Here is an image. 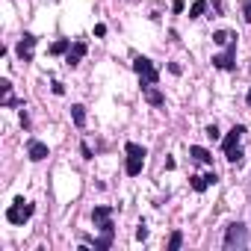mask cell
<instances>
[{
  "instance_id": "d6986e66",
  "label": "cell",
  "mask_w": 251,
  "mask_h": 251,
  "mask_svg": "<svg viewBox=\"0 0 251 251\" xmlns=\"http://www.w3.org/2000/svg\"><path fill=\"white\" fill-rule=\"evenodd\" d=\"M189 186H192L195 192H204L210 183H207V177H201V175H192V177H189Z\"/></svg>"
},
{
  "instance_id": "d4e9b609",
  "label": "cell",
  "mask_w": 251,
  "mask_h": 251,
  "mask_svg": "<svg viewBox=\"0 0 251 251\" xmlns=\"http://www.w3.org/2000/svg\"><path fill=\"white\" fill-rule=\"evenodd\" d=\"M80 154H83V157H86V160H92V148H89V145H86V142H83V145H80Z\"/></svg>"
},
{
  "instance_id": "603a6c76",
  "label": "cell",
  "mask_w": 251,
  "mask_h": 251,
  "mask_svg": "<svg viewBox=\"0 0 251 251\" xmlns=\"http://www.w3.org/2000/svg\"><path fill=\"white\" fill-rule=\"evenodd\" d=\"M204 133H207V136H210V139H213V142H216V139H219V127H216V124H210V127H207V130H204Z\"/></svg>"
},
{
  "instance_id": "44dd1931",
  "label": "cell",
  "mask_w": 251,
  "mask_h": 251,
  "mask_svg": "<svg viewBox=\"0 0 251 251\" xmlns=\"http://www.w3.org/2000/svg\"><path fill=\"white\" fill-rule=\"evenodd\" d=\"M180 245H183V233H180V230H175V233H172V239H169V251H177Z\"/></svg>"
},
{
  "instance_id": "8992f818",
  "label": "cell",
  "mask_w": 251,
  "mask_h": 251,
  "mask_svg": "<svg viewBox=\"0 0 251 251\" xmlns=\"http://www.w3.org/2000/svg\"><path fill=\"white\" fill-rule=\"evenodd\" d=\"M15 53H18L21 62H33V53H36V36H33V33H24L21 42H18V48H15Z\"/></svg>"
},
{
  "instance_id": "52a82bcc",
  "label": "cell",
  "mask_w": 251,
  "mask_h": 251,
  "mask_svg": "<svg viewBox=\"0 0 251 251\" xmlns=\"http://www.w3.org/2000/svg\"><path fill=\"white\" fill-rule=\"evenodd\" d=\"M98 227H100V236L95 239V251H106V248L112 245V236H115V225L106 219V222H103V225H98Z\"/></svg>"
},
{
  "instance_id": "5b68a950",
  "label": "cell",
  "mask_w": 251,
  "mask_h": 251,
  "mask_svg": "<svg viewBox=\"0 0 251 251\" xmlns=\"http://www.w3.org/2000/svg\"><path fill=\"white\" fill-rule=\"evenodd\" d=\"M213 65H216L219 71H233V68H236V42H230L222 53H216V56H213Z\"/></svg>"
},
{
  "instance_id": "6da1fadb",
  "label": "cell",
  "mask_w": 251,
  "mask_h": 251,
  "mask_svg": "<svg viewBox=\"0 0 251 251\" xmlns=\"http://www.w3.org/2000/svg\"><path fill=\"white\" fill-rule=\"evenodd\" d=\"M124 154H127V163H124V172H127L130 177H136L139 172H142V166H145V148L142 145H136V142H127L124 145Z\"/></svg>"
},
{
  "instance_id": "e0dca14e",
  "label": "cell",
  "mask_w": 251,
  "mask_h": 251,
  "mask_svg": "<svg viewBox=\"0 0 251 251\" xmlns=\"http://www.w3.org/2000/svg\"><path fill=\"white\" fill-rule=\"evenodd\" d=\"M68 50H71V39H59V42H53V45H50V53H53V56L68 53Z\"/></svg>"
},
{
  "instance_id": "9c48e42d",
  "label": "cell",
  "mask_w": 251,
  "mask_h": 251,
  "mask_svg": "<svg viewBox=\"0 0 251 251\" xmlns=\"http://www.w3.org/2000/svg\"><path fill=\"white\" fill-rule=\"evenodd\" d=\"M27 154H30L33 163H42V160L48 157V145L39 142V139H30V142H27Z\"/></svg>"
},
{
  "instance_id": "ba28073f",
  "label": "cell",
  "mask_w": 251,
  "mask_h": 251,
  "mask_svg": "<svg viewBox=\"0 0 251 251\" xmlns=\"http://www.w3.org/2000/svg\"><path fill=\"white\" fill-rule=\"evenodd\" d=\"M86 50H89V48H86V42H74V45H71V50L65 53V65H68V68H77V65H80V59L86 56Z\"/></svg>"
},
{
  "instance_id": "484cf974",
  "label": "cell",
  "mask_w": 251,
  "mask_h": 251,
  "mask_svg": "<svg viewBox=\"0 0 251 251\" xmlns=\"http://www.w3.org/2000/svg\"><path fill=\"white\" fill-rule=\"evenodd\" d=\"M204 177H207V183H210V186H213V183H216V180H219V175H216V172H207V175H204Z\"/></svg>"
},
{
  "instance_id": "7402d4cb",
  "label": "cell",
  "mask_w": 251,
  "mask_h": 251,
  "mask_svg": "<svg viewBox=\"0 0 251 251\" xmlns=\"http://www.w3.org/2000/svg\"><path fill=\"white\" fill-rule=\"evenodd\" d=\"M136 239H139V242H145V239H148V227H145V222H139V225H136Z\"/></svg>"
},
{
  "instance_id": "30bf717a",
  "label": "cell",
  "mask_w": 251,
  "mask_h": 251,
  "mask_svg": "<svg viewBox=\"0 0 251 251\" xmlns=\"http://www.w3.org/2000/svg\"><path fill=\"white\" fill-rule=\"evenodd\" d=\"M242 133H245V127L242 124H233V130L222 139V151H230V148H236L239 145V139H242Z\"/></svg>"
},
{
  "instance_id": "4fadbf2b",
  "label": "cell",
  "mask_w": 251,
  "mask_h": 251,
  "mask_svg": "<svg viewBox=\"0 0 251 251\" xmlns=\"http://www.w3.org/2000/svg\"><path fill=\"white\" fill-rule=\"evenodd\" d=\"M189 157H192L195 163H204V166L213 163V154H210L207 148H201V145H189Z\"/></svg>"
},
{
  "instance_id": "8fae6325",
  "label": "cell",
  "mask_w": 251,
  "mask_h": 251,
  "mask_svg": "<svg viewBox=\"0 0 251 251\" xmlns=\"http://www.w3.org/2000/svg\"><path fill=\"white\" fill-rule=\"evenodd\" d=\"M142 95H145V100H148L151 106H163V103H166V95L157 89V83H154V86H142Z\"/></svg>"
},
{
  "instance_id": "9a60e30c",
  "label": "cell",
  "mask_w": 251,
  "mask_h": 251,
  "mask_svg": "<svg viewBox=\"0 0 251 251\" xmlns=\"http://www.w3.org/2000/svg\"><path fill=\"white\" fill-rule=\"evenodd\" d=\"M213 42H216L219 48H227L230 42H236V36H233V33H227V30H216V33H213Z\"/></svg>"
},
{
  "instance_id": "ac0fdd59",
  "label": "cell",
  "mask_w": 251,
  "mask_h": 251,
  "mask_svg": "<svg viewBox=\"0 0 251 251\" xmlns=\"http://www.w3.org/2000/svg\"><path fill=\"white\" fill-rule=\"evenodd\" d=\"M207 12V0H195V3L189 6V18H201Z\"/></svg>"
},
{
  "instance_id": "277c9868",
  "label": "cell",
  "mask_w": 251,
  "mask_h": 251,
  "mask_svg": "<svg viewBox=\"0 0 251 251\" xmlns=\"http://www.w3.org/2000/svg\"><path fill=\"white\" fill-rule=\"evenodd\" d=\"M245 242H248V230H245V225H242V222L227 225V230H225V248H242Z\"/></svg>"
},
{
  "instance_id": "f546056e",
  "label": "cell",
  "mask_w": 251,
  "mask_h": 251,
  "mask_svg": "<svg viewBox=\"0 0 251 251\" xmlns=\"http://www.w3.org/2000/svg\"><path fill=\"white\" fill-rule=\"evenodd\" d=\"M245 100H248V103H251V89H248V95H245Z\"/></svg>"
},
{
  "instance_id": "ffe728a7",
  "label": "cell",
  "mask_w": 251,
  "mask_h": 251,
  "mask_svg": "<svg viewBox=\"0 0 251 251\" xmlns=\"http://www.w3.org/2000/svg\"><path fill=\"white\" fill-rule=\"evenodd\" d=\"M225 157H227V163H236V166H239V163H242V148L236 145V148H230V151H225Z\"/></svg>"
},
{
  "instance_id": "5bb4252c",
  "label": "cell",
  "mask_w": 251,
  "mask_h": 251,
  "mask_svg": "<svg viewBox=\"0 0 251 251\" xmlns=\"http://www.w3.org/2000/svg\"><path fill=\"white\" fill-rule=\"evenodd\" d=\"M109 216H112V207H106V204H100V207L92 210V222H95V225H103Z\"/></svg>"
},
{
  "instance_id": "f1b7e54d",
  "label": "cell",
  "mask_w": 251,
  "mask_h": 251,
  "mask_svg": "<svg viewBox=\"0 0 251 251\" xmlns=\"http://www.w3.org/2000/svg\"><path fill=\"white\" fill-rule=\"evenodd\" d=\"M172 9H175V12H183V0H175V3H172Z\"/></svg>"
},
{
  "instance_id": "7a4b0ae2",
  "label": "cell",
  "mask_w": 251,
  "mask_h": 251,
  "mask_svg": "<svg viewBox=\"0 0 251 251\" xmlns=\"http://www.w3.org/2000/svg\"><path fill=\"white\" fill-rule=\"evenodd\" d=\"M133 71L139 74L142 86H154V83L160 80V71H157V65H154L148 56H136V59H133Z\"/></svg>"
},
{
  "instance_id": "2e32d148",
  "label": "cell",
  "mask_w": 251,
  "mask_h": 251,
  "mask_svg": "<svg viewBox=\"0 0 251 251\" xmlns=\"http://www.w3.org/2000/svg\"><path fill=\"white\" fill-rule=\"evenodd\" d=\"M71 118H74L77 127H83V124H86V106H83V103H74V106H71Z\"/></svg>"
},
{
  "instance_id": "3957f363",
  "label": "cell",
  "mask_w": 251,
  "mask_h": 251,
  "mask_svg": "<svg viewBox=\"0 0 251 251\" xmlns=\"http://www.w3.org/2000/svg\"><path fill=\"white\" fill-rule=\"evenodd\" d=\"M33 210H36L33 204H27L24 198H15L12 207L6 210V222H9V225H24V222L33 216Z\"/></svg>"
},
{
  "instance_id": "7c38bea8",
  "label": "cell",
  "mask_w": 251,
  "mask_h": 251,
  "mask_svg": "<svg viewBox=\"0 0 251 251\" xmlns=\"http://www.w3.org/2000/svg\"><path fill=\"white\" fill-rule=\"evenodd\" d=\"M0 92H3V106H24V100H18L12 95V83L9 80H0Z\"/></svg>"
},
{
  "instance_id": "83f0119b",
  "label": "cell",
  "mask_w": 251,
  "mask_h": 251,
  "mask_svg": "<svg viewBox=\"0 0 251 251\" xmlns=\"http://www.w3.org/2000/svg\"><path fill=\"white\" fill-rule=\"evenodd\" d=\"M53 95H65V86L62 83H53Z\"/></svg>"
},
{
  "instance_id": "cb8c5ba5",
  "label": "cell",
  "mask_w": 251,
  "mask_h": 251,
  "mask_svg": "<svg viewBox=\"0 0 251 251\" xmlns=\"http://www.w3.org/2000/svg\"><path fill=\"white\" fill-rule=\"evenodd\" d=\"M242 12H245V21L251 24V0H245V3H242Z\"/></svg>"
},
{
  "instance_id": "4316f807",
  "label": "cell",
  "mask_w": 251,
  "mask_h": 251,
  "mask_svg": "<svg viewBox=\"0 0 251 251\" xmlns=\"http://www.w3.org/2000/svg\"><path fill=\"white\" fill-rule=\"evenodd\" d=\"M21 124H24V130H30V115L27 112H21Z\"/></svg>"
}]
</instances>
